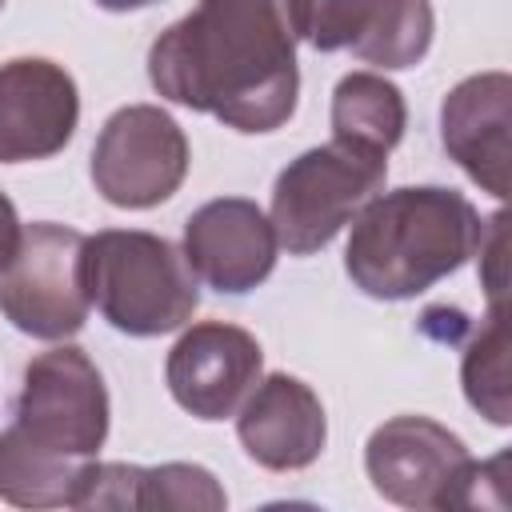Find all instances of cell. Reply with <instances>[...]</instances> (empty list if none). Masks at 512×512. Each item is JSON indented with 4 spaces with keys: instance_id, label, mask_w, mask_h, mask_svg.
<instances>
[{
    "instance_id": "cell-1",
    "label": "cell",
    "mask_w": 512,
    "mask_h": 512,
    "mask_svg": "<svg viewBox=\"0 0 512 512\" xmlns=\"http://www.w3.org/2000/svg\"><path fill=\"white\" fill-rule=\"evenodd\" d=\"M296 0H200L148 48L152 88L236 132H276L296 112Z\"/></svg>"
},
{
    "instance_id": "cell-2",
    "label": "cell",
    "mask_w": 512,
    "mask_h": 512,
    "mask_svg": "<svg viewBox=\"0 0 512 512\" xmlns=\"http://www.w3.org/2000/svg\"><path fill=\"white\" fill-rule=\"evenodd\" d=\"M108 440V388L76 344L28 360L0 432V500L16 508H72L84 468Z\"/></svg>"
},
{
    "instance_id": "cell-3",
    "label": "cell",
    "mask_w": 512,
    "mask_h": 512,
    "mask_svg": "<svg viewBox=\"0 0 512 512\" xmlns=\"http://www.w3.org/2000/svg\"><path fill=\"white\" fill-rule=\"evenodd\" d=\"M484 220L468 196L440 184L376 192L356 216L344 272L372 300H412L476 256Z\"/></svg>"
},
{
    "instance_id": "cell-4",
    "label": "cell",
    "mask_w": 512,
    "mask_h": 512,
    "mask_svg": "<svg viewBox=\"0 0 512 512\" xmlns=\"http://www.w3.org/2000/svg\"><path fill=\"white\" fill-rule=\"evenodd\" d=\"M84 264L92 304L124 336L176 332L200 304L184 252L156 232L104 228L84 240Z\"/></svg>"
},
{
    "instance_id": "cell-5",
    "label": "cell",
    "mask_w": 512,
    "mask_h": 512,
    "mask_svg": "<svg viewBox=\"0 0 512 512\" xmlns=\"http://www.w3.org/2000/svg\"><path fill=\"white\" fill-rule=\"evenodd\" d=\"M388 152L332 136L288 160L272 184V232L288 256H312L384 188Z\"/></svg>"
},
{
    "instance_id": "cell-6",
    "label": "cell",
    "mask_w": 512,
    "mask_h": 512,
    "mask_svg": "<svg viewBox=\"0 0 512 512\" xmlns=\"http://www.w3.org/2000/svg\"><path fill=\"white\" fill-rule=\"evenodd\" d=\"M492 460H472L464 440L432 416H392L364 444L372 488L400 508H472Z\"/></svg>"
},
{
    "instance_id": "cell-7",
    "label": "cell",
    "mask_w": 512,
    "mask_h": 512,
    "mask_svg": "<svg viewBox=\"0 0 512 512\" xmlns=\"http://www.w3.org/2000/svg\"><path fill=\"white\" fill-rule=\"evenodd\" d=\"M84 232L36 220L20 232L12 260L0 268V312L36 340H68L84 328L92 292Z\"/></svg>"
},
{
    "instance_id": "cell-8",
    "label": "cell",
    "mask_w": 512,
    "mask_h": 512,
    "mask_svg": "<svg viewBox=\"0 0 512 512\" xmlns=\"http://www.w3.org/2000/svg\"><path fill=\"white\" fill-rule=\"evenodd\" d=\"M192 164L184 128L160 104L116 108L92 144V184L116 208H156L180 192Z\"/></svg>"
},
{
    "instance_id": "cell-9",
    "label": "cell",
    "mask_w": 512,
    "mask_h": 512,
    "mask_svg": "<svg viewBox=\"0 0 512 512\" xmlns=\"http://www.w3.org/2000/svg\"><path fill=\"white\" fill-rule=\"evenodd\" d=\"M260 372H264L260 340L224 320H200L184 328L164 360V380L172 400L196 420L236 416Z\"/></svg>"
},
{
    "instance_id": "cell-10",
    "label": "cell",
    "mask_w": 512,
    "mask_h": 512,
    "mask_svg": "<svg viewBox=\"0 0 512 512\" xmlns=\"http://www.w3.org/2000/svg\"><path fill=\"white\" fill-rule=\"evenodd\" d=\"M80 124V92L64 64L16 56L0 64V164L48 160Z\"/></svg>"
},
{
    "instance_id": "cell-11",
    "label": "cell",
    "mask_w": 512,
    "mask_h": 512,
    "mask_svg": "<svg viewBox=\"0 0 512 512\" xmlns=\"http://www.w3.org/2000/svg\"><path fill=\"white\" fill-rule=\"evenodd\" d=\"M276 232L264 208L248 196H216L184 224V260L208 288L244 296L276 268Z\"/></svg>"
},
{
    "instance_id": "cell-12",
    "label": "cell",
    "mask_w": 512,
    "mask_h": 512,
    "mask_svg": "<svg viewBox=\"0 0 512 512\" xmlns=\"http://www.w3.org/2000/svg\"><path fill=\"white\" fill-rule=\"evenodd\" d=\"M236 436L260 468L300 472L320 460L328 444V416L304 380L272 372L260 376L236 408Z\"/></svg>"
},
{
    "instance_id": "cell-13",
    "label": "cell",
    "mask_w": 512,
    "mask_h": 512,
    "mask_svg": "<svg viewBox=\"0 0 512 512\" xmlns=\"http://www.w3.org/2000/svg\"><path fill=\"white\" fill-rule=\"evenodd\" d=\"M508 128H512V76L476 72L460 80L440 104V144L488 196L508 200Z\"/></svg>"
},
{
    "instance_id": "cell-14",
    "label": "cell",
    "mask_w": 512,
    "mask_h": 512,
    "mask_svg": "<svg viewBox=\"0 0 512 512\" xmlns=\"http://www.w3.org/2000/svg\"><path fill=\"white\" fill-rule=\"evenodd\" d=\"M408 104L384 72H348L332 92V136L392 152L404 140Z\"/></svg>"
},
{
    "instance_id": "cell-15",
    "label": "cell",
    "mask_w": 512,
    "mask_h": 512,
    "mask_svg": "<svg viewBox=\"0 0 512 512\" xmlns=\"http://www.w3.org/2000/svg\"><path fill=\"white\" fill-rule=\"evenodd\" d=\"M432 32H436L432 0H372L348 48L364 64L396 72V68H416L428 56Z\"/></svg>"
},
{
    "instance_id": "cell-16",
    "label": "cell",
    "mask_w": 512,
    "mask_h": 512,
    "mask_svg": "<svg viewBox=\"0 0 512 512\" xmlns=\"http://www.w3.org/2000/svg\"><path fill=\"white\" fill-rule=\"evenodd\" d=\"M460 380L468 404L488 416L492 424H512V400H508V320L504 304H488V316L460 360Z\"/></svg>"
},
{
    "instance_id": "cell-17",
    "label": "cell",
    "mask_w": 512,
    "mask_h": 512,
    "mask_svg": "<svg viewBox=\"0 0 512 512\" xmlns=\"http://www.w3.org/2000/svg\"><path fill=\"white\" fill-rule=\"evenodd\" d=\"M228 496L216 484V476L200 464H160V468H140V508H224Z\"/></svg>"
},
{
    "instance_id": "cell-18",
    "label": "cell",
    "mask_w": 512,
    "mask_h": 512,
    "mask_svg": "<svg viewBox=\"0 0 512 512\" xmlns=\"http://www.w3.org/2000/svg\"><path fill=\"white\" fill-rule=\"evenodd\" d=\"M372 0H296L300 40L316 52H340L356 40Z\"/></svg>"
},
{
    "instance_id": "cell-19",
    "label": "cell",
    "mask_w": 512,
    "mask_h": 512,
    "mask_svg": "<svg viewBox=\"0 0 512 512\" xmlns=\"http://www.w3.org/2000/svg\"><path fill=\"white\" fill-rule=\"evenodd\" d=\"M508 212H492L484 220V232H480V284L488 292V304H504V288H508Z\"/></svg>"
},
{
    "instance_id": "cell-20",
    "label": "cell",
    "mask_w": 512,
    "mask_h": 512,
    "mask_svg": "<svg viewBox=\"0 0 512 512\" xmlns=\"http://www.w3.org/2000/svg\"><path fill=\"white\" fill-rule=\"evenodd\" d=\"M20 232H24V224H20V216H16V204L0 192V268L12 260V252H16V244H20Z\"/></svg>"
},
{
    "instance_id": "cell-21",
    "label": "cell",
    "mask_w": 512,
    "mask_h": 512,
    "mask_svg": "<svg viewBox=\"0 0 512 512\" xmlns=\"http://www.w3.org/2000/svg\"><path fill=\"white\" fill-rule=\"evenodd\" d=\"M104 12H140V8H148V4H156V0H96Z\"/></svg>"
},
{
    "instance_id": "cell-22",
    "label": "cell",
    "mask_w": 512,
    "mask_h": 512,
    "mask_svg": "<svg viewBox=\"0 0 512 512\" xmlns=\"http://www.w3.org/2000/svg\"><path fill=\"white\" fill-rule=\"evenodd\" d=\"M0 8H4V0H0Z\"/></svg>"
}]
</instances>
